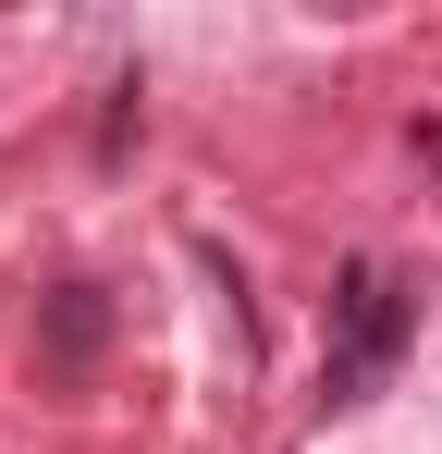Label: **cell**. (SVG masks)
<instances>
[{
	"label": "cell",
	"instance_id": "1",
	"mask_svg": "<svg viewBox=\"0 0 442 454\" xmlns=\"http://www.w3.org/2000/svg\"><path fill=\"white\" fill-rule=\"evenodd\" d=\"M406 332H418L406 283H393L381 258H357V270H344V295H332V405H357L368 380L406 356Z\"/></svg>",
	"mask_w": 442,
	"mask_h": 454
},
{
	"label": "cell",
	"instance_id": "2",
	"mask_svg": "<svg viewBox=\"0 0 442 454\" xmlns=\"http://www.w3.org/2000/svg\"><path fill=\"white\" fill-rule=\"evenodd\" d=\"M37 356L62 380H86L99 356H111V295L99 283H62V295H37Z\"/></svg>",
	"mask_w": 442,
	"mask_h": 454
}]
</instances>
